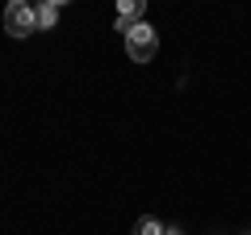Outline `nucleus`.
I'll list each match as a JSON object with an SVG mask.
<instances>
[{"instance_id":"obj_1","label":"nucleus","mask_w":251,"mask_h":235,"mask_svg":"<svg viewBox=\"0 0 251 235\" xmlns=\"http://www.w3.org/2000/svg\"><path fill=\"white\" fill-rule=\"evenodd\" d=\"M155 51H159V38H155V29L147 26H134L130 34H126V55L134 59V63H147V59H155Z\"/></svg>"},{"instance_id":"obj_2","label":"nucleus","mask_w":251,"mask_h":235,"mask_svg":"<svg viewBox=\"0 0 251 235\" xmlns=\"http://www.w3.org/2000/svg\"><path fill=\"white\" fill-rule=\"evenodd\" d=\"M4 29H9L13 38H29L38 29V13L34 4H25V0H13L9 9H4Z\"/></svg>"},{"instance_id":"obj_3","label":"nucleus","mask_w":251,"mask_h":235,"mask_svg":"<svg viewBox=\"0 0 251 235\" xmlns=\"http://www.w3.org/2000/svg\"><path fill=\"white\" fill-rule=\"evenodd\" d=\"M134 26H143V0H122V13H117V29L130 34Z\"/></svg>"},{"instance_id":"obj_4","label":"nucleus","mask_w":251,"mask_h":235,"mask_svg":"<svg viewBox=\"0 0 251 235\" xmlns=\"http://www.w3.org/2000/svg\"><path fill=\"white\" fill-rule=\"evenodd\" d=\"M38 26H42V29H50L54 26V21H59V4H54V0H46V4H38Z\"/></svg>"},{"instance_id":"obj_5","label":"nucleus","mask_w":251,"mask_h":235,"mask_svg":"<svg viewBox=\"0 0 251 235\" xmlns=\"http://www.w3.org/2000/svg\"><path fill=\"white\" fill-rule=\"evenodd\" d=\"M134 235H168V231H163L155 218H138V223H134Z\"/></svg>"},{"instance_id":"obj_6","label":"nucleus","mask_w":251,"mask_h":235,"mask_svg":"<svg viewBox=\"0 0 251 235\" xmlns=\"http://www.w3.org/2000/svg\"><path fill=\"white\" fill-rule=\"evenodd\" d=\"M168 235H180V231H168Z\"/></svg>"}]
</instances>
